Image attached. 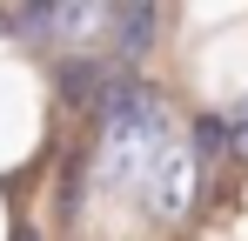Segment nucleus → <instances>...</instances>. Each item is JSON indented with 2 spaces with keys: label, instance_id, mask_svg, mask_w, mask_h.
<instances>
[{
  "label": "nucleus",
  "instance_id": "f257e3e1",
  "mask_svg": "<svg viewBox=\"0 0 248 241\" xmlns=\"http://www.w3.org/2000/svg\"><path fill=\"white\" fill-rule=\"evenodd\" d=\"M114 27H121V54L141 60V54H148V34H155V7H121Z\"/></svg>",
  "mask_w": 248,
  "mask_h": 241
}]
</instances>
